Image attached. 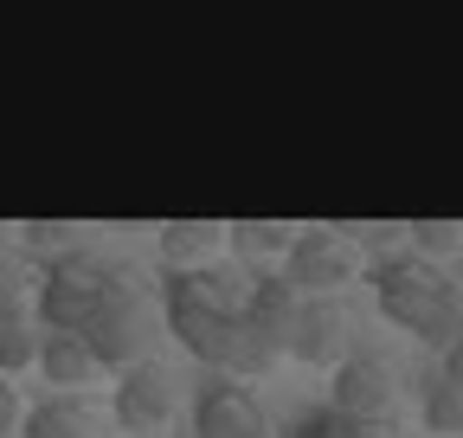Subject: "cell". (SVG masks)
<instances>
[{
	"instance_id": "17",
	"label": "cell",
	"mask_w": 463,
	"mask_h": 438,
	"mask_svg": "<svg viewBox=\"0 0 463 438\" xmlns=\"http://www.w3.org/2000/svg\"><path fill=\"white\" fill-rule=\"evenodd\" d=\"M297 233H303V226H283V219H232V245L251 252V258H270V252H283V258H289Z\"/></svg>"
},
{
	"instance_id": "1",
	"label": "cell",
	"mask_w": 463,
	"mask_h": 438,
	"mask_svg": "<svg viewBox=\"0 0 463 438\" xmlns=\"http://www.w3.org/2000/svg\"><path fill=\"white\" fill-rule=\"evenodd\" d=\"M258 278H245L239 264H206V271H167L161 284V316L174 328V342H181L194 361L206 367H225L232 342L245 336V303H251Z\"/></svg>"
},
{
	"instance_id": "16",
	"label": "cell",
	"mask_w": 463,
	"mask_h": 438,
	"mask_svg": "<svg viewBox=\"0 0 463 438\" xmlns=\"http://www.w3.org/2000/svg\"><path fill=\"white\" fill-rule=\"evenodd\" d=\"M20 245H26L33 258L58 264V258L84 252V233H78V226H65V219H26V226H20Z\"/></svg>"
},
{
	"instance_id": "2",
	"label": "cell",
	"mask_w": 463,
	"mask_h": 438,
	"mask_svg": "<svg viewBox=\"0 0 463 438\" xmlns=\"http://www.w3.org/2000/svg\"><path fill=\"white\" fill-rule=\"evenodd\" d=\"M116 278H123V271H109L97 252H71V258L45 264V278H39V303H33V309L45 316L52 336H84L90 316L109 303Z\"/></svg>"
},
{
	"instance_id": "14",
	"label": "cell",
	"mask_w": 463,
	"mask_h": 438,
	"mask_svg": "<svg viewBox=\"0 0 463 438\" xmlns=\"http://www.w3.org/2000/svg\"><path fill=\"white\" fill-rule=\"evenodd\" d=\"M419 425H425L431 438H463V387H457V380H444V374H431V380H425Z\"/></svg>"
},
{
	"instance_id": "10",
	"label": "cell",
	"mask_w": 463,
	"mask_h": 438,
	"mask_svg": "<svg viewBox=\"0 0 463 438\" xmlns=\"http://www.w3.org/2000/svg\"><path fill=\"white\" fill-rule=\"evenodd\" d=\"M289 361H303V367H341L347 361V316H341L335 297H303Z\"/></svg>"
},
{
	"instance_id": "13",
	"label": "cell",
	"mask_w": 463,
	"mask_h": 438,
	"mask_svg": "<svg viewBox=\"0 0 463 438\" xmlns=\"http://www.w3.org/2000/svg\"><path fill=\"white\" fill-rule=\"evenodd\" d=\"M26 438H90V413L78 406V394H52L26 413Z\"/></svg>"
},
{
	"instance_id": "4",
	"label": "cell",
	"mask_w": 463,
	"mask_h": 438,
	"mask_svg": "<svg viewBox=\"0 0 463 438\" xmlns=\"http://www.w3.org/2000/svg\"><path fill=\"white\" fill-rule=\"evenodd\" d=\"M361 264H367V252L341 226H303L297 245H289V258H283V278L297 284L303 297H341L347 284L361 278Z\"/></svg>"
},
{
	"instance_id": "11",
	"label": "cell",
	"mask_w": 463,
	"mask_h": 438,
	"mask_svg": "<svg viewBox=\"0 0 463 438\" xmlns=\"http://www.w3.org/2000/svg\"><path fill=\"white\" fill-rule=\"evenodd\" d=\"M225 245H232V226H219V219H174V226L155 233V252L167 271H206L219 264Z\"/></svg>"
},
{
	"instance_id": "6",
	"label": "cell",
	"mask_w": 463,
	"mask_h": 438,
	"mask_svg": "<svg viewBox=\"0 0 463 438\" xmlns=\"http://www.w3.org/2000/svg\"><path fill=\"white\" fill-rule=\"evenodd\" d=\"M194 438H277V425L245 380L219 374L194 394Z\"/></svg>"
},
{
	"instance_id": "19",
	"label": "cell",
	"mask_w": 463,
	"mask_h": 438,
	"mask_svg": "<svg viewBox=\"0 0 463 438\" xmlns=\"http://www.w3.org/2000/svg\"><path fill=\"white\" fill-rule=\"evenodd\" d=\"M412 252L431 258V264L463 252V226H457V219H412Z\"/></svg>"
},
{
	"instance_id": "20",
	"label": "cell",
	"mask_w": 463,
	"mask_h": 438,
	"mask_svg": "<svg viewBox=\"0 0 463 438\" xmlns=\"http://www.w3.org/2000/svg\"><path fill=\"white\" fill-rule=\"evenodd\" d=\"M438 374H444V380H457V387H463V342H450V348H444V367H438Z\"/></svg>"
},
{
	"instance_id": "12",
	"label": "cell",
	"mask_w": 463,
	"mask_h": 438,
	"mask_svg": "<svg viewBox=\"0 0 463 438\" xmlns=\"http://www.w3.org/2000/svg\"><path fill=\"white\" fill-rule=\"evenodd\" d=\"M39 374L52 380L58 394H84L90 380L103 374V361H97L90 336H45V348H39Z\"/></svg>"
},
{
	"instance_id": "8",
	"label": "cell",
	"mask_w": 463,
	"mask_h": 438,
	"mask_svg": "<svg viewBox=\"0 0 463 438\" xmlns=\"http://www.w3.org/2000/svg\"><path fill=\"white\" fill-rule=\"evenodd\" d=\"M328 406L347 413V419H367V425H392V374H386V361H373V355H347V361L335 367V394H328Z\"/></svg>"
},
{
	"instance_id": "9",
	"label": "cell",
	"mask_w": 463,
	"mask_h": 438,
	"mask_svg": "<svg viewBox=\"0 0 463 438\" xmlns=\"http://www.w3.org/2000/svg\"><path fill=\"white\" fill-rule=\"evenodd\" d=\"M297 316H303V290L283 278V271H270V278H258L251 303H245V322L251 336L270 348V355H289V342H297Z\"/></svg>"
},
{
	"instance_id": "15",
	"label": "cell",
	"mask_w": 463,
	"mask_h": 438,
	"mask_svg": "<svg viewBox=\"0 0 463 438\" xmlns=\"http://www.w3.org/2000/svg\"><path fill=\"white\" fill-rule=\"evenodd\" d=\"M39 348H45V336H33L26 309L7 303V309H0V367H7V374H26V361L39 367Z\"/></svg>"
},
{
	"instance_id": "7",
	"label": "cell",
	"mask_w": 463,
	"mask_h": 438,
	"mask_svg": "<svg viewBox=\"0 0 463 438\" xmlns=\"http://www.w3.org/2000/svg\"><path fill=\"white\" fill-rule=\"evenodd\" d=\"M116 425H123L129 438H148L161 425H174V413H181V394H174V374L167 361H142L129 367L123 380H116Z\"/></svg>"
},
{
	"instance_id": "3",
	"label": "cell",
	"mask_w": 463,
	"mask_h": 438,
	"mask_svg": "<svg viewBox=\"0 0 463 438\" xmlns=\"http://www.w3.org/2000/svg\"><path fill=\"white\" fill-rule=\"evenodd\" d=\"M444 297H450V278L419 252H399V258L373 264V309H380V322L405 328V336H425V322L438 316Z\"/></svg>"
},
{
	"instance_id": "5",
	"label": "cell",
	"mask_w": 463,
	"mask_h": 438,
	"mask_svg": "<svg viewBox=\"0 0 463 438\" xmlns=\"http://www.w3.org/2000/svg\"><path fill=\"white\" fill-rule=\"evenodd\" d=\"M90 348H97V361L103 367H142V361H155L148 355V342H155V322H148V309H142V297H136V284L129 278H116V290H109V303L90 316Z\"/></svg>"
},
{
	"instance_id": "18",
	"label": "cell",
	"mask_w": 463,
	"mask_h": 438,
	"mask_svg": "<svg viewBox=\"0 0 463 438\" xmlns=\"http://www.w3.org/2000/svg\"><path fill=\"white\" fill-rule=\"evenodd\" d=\"M289 438H392V425H367V419H347V413L322 406V413H309Z\"/></svg>"
}]
</instances>
